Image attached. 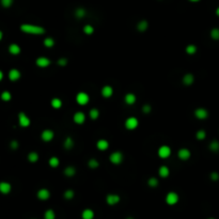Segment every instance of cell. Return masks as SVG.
I'll return each instance as SVG.
<instances>
[{
	"label": "cell",
	"instance_id": "obj_1",
	"mask_svg": "<svg viewBox=\"0 0 219 219\" xmlns=\"http://www.w3.org/2000/svg\"><path fill=\"white\" fill-rule=\"evenodd\" d=\"M19 29L23 33L29 36H43L46 33V29L43 26L34 24H21Z\"/></svg>",
	"mask_w": 219,
	"mask_h": 219
},
{
	"label": "cell",
	"instance_id": "obj_2",
	"mask_svg": "<svg viewBox=\"0 0 219 219\" xmlns=\"http://www.w3.org/2000/svg\"><path fill=\"white\" fill-rule=\"evenodd\" d=\"M109 161L114 166L121 165L124 161V154L121 151H114L109 155Z\"/></svg>",
	"mask_w": 219,
	"mask_h": 219
},
{
	"label": "cell",
	"instance_id": "obj_3",
	"mask_svg": "<svg viewBox=\"0 0 219 219\" xmlns=\"http://www.w3.org/2000/svg\"><path fill=\"white\" fill-rule=\"evenodd\" d=\"M17 120H18V125L21 126V128H28L29 126L31 125V120L28 117V114L25 113L24 111H21L18 112V116H17Z\"/></svg>",
	"mask_w": 219,
	"mask_h": 219
},
{
	"label": "cell",
	"instance_id": "obj_4",
	"mask_svg": "<svg viewBox=\"0 0 219 219\" xmlns=\"http://www.w3.org/2000/svg\"><path fill=\"white\" fill-rule=\"evenodd\" d=\"M139 126V120L136 117H128L127 119L124 122V127L129 131H133L135 129L138 128Z\"/></svg>",
	"mask_w": 219,
	"mask_h": 219
},
{
	"label": "cell",
	"instance_id": "obj_5",
	"mask_svg": "<svg viewBox=\"0 0 219 219\" xmlns=\"http://www.w3.org/2000/svg\"><path fill=\"white\" fill-rule=\"evenodd\" d=\"M76 103L78 104L79 106H86L90 103V95H89L87 92L80 91L76 94Z\"/></svg>",
	"mask_w": 219,
	"mask_h": 219
},
{
	"label": "cell",
	"instance_id": "obj_6",
	"mask_svg": "<svg viewBox=\"0 0 219 219\" xmlns=\"http://www.w3.org/2000/svg\"><path fill=\"white\" fill-rule=\"evenodd\" d=\"M193 116H195V118L197 120L204 121V120H206V119H208L210 112H208L207 109L204 108V107H198V108H196L195 111H193Z\"/></svg>",
	"mask_w": 219,
	"mask_h": 219
},
{
	"label": "cell",
	"instance_id": "obj_7",
	"mask_svg": "<svg viewBox=\"0 0 219 219\" xmlns=\"http://www.w3.org/2000/svg\"><path fill=\"white\" fill-rule=\"evenodd\" d=\"M171 153H172V150H171L170 146L167 145V144H163V145H160L158 148V150H157L158 157L161 158V159H167L168 157H170Z\"/></svg>",
	"mask_w": 219,
	"mask_h": 219
},
{
	"label": "cell",
	"instance_id": "obj_8",
	"mask_svg": "<svg viewBox=\"0 0 219 219\" xmlns=\"http://www.w3.org/2000/svg\"><path fill=\"white\" fill-rule=\"evenodd\" d=\"M50 64H51V60L48 57L41 56L36 59V65L38 66L39 69H47L50 66Z\"/></svg>",
	"mask_w": 219,
	"mask_h": 219
},
{
	"label": "cell",
	"instance_id": "obj_9",
	"mask_svg": "<svg viewBox=\"0 0 219 219\" xmlns=\"http://www.w3.org/2000/svg\"><path fill=\"white\" fill-rule=\"evenodd\" d=\"M179 200H180V197H179L178 193H175V191H169L165 198L166 203L170 206L175 205V204L179 202Z\"/></svg>",
	"mask_w": 219,
	"mask_h": 219
},
{
	"label": "cell",
	"instance_id": "obj_10",
	"mask_svg": "<svg viewBox=\"0 0 219 219\" xmlns=\"http://www.w3.org/2000/svg\"><path fill=\"white\" fill-rule=\"evenodd\" d=\"M55 138V131L50 128H45L41 133V139L44 142H50Z\"/></svg>",
	"mask_w": 219,
	"mask_h": 219
},
{
	"label": "cell",
	"instance_id": "obj_11",
	"mask_svg": "<svg viewBox=\"0 0 219 219\" xmlns=\"http://www.w3.org/2000/svg\"><path fill=\"white\" fill-rule=\"evenodd\" d=\"M178 157L182 161H187L191 158V151L187 148H181L178 151Z\"/></svg>",
	"mask_w": 219,
	"mask_h": 219
},
{
	"label": "cell",
	"instance_id": "obj_12",
	"mask_svg": "<svg viewBox=\"0 0 219 219\" xmlns=\"http://www.w3.org/2000/svg\"><path fill=\"white\" fill-rule=\"evenodd\" d=\"M121 197L118 193H108L106 196V203L110 206H114L118 203H120Z\"/></svg>",
	"mask_w": 219,
	"mask_h": 219
},
{
	"label": "cell",
	"instance_id": "obj_13",
	"mask_svg": "<svg viewBox=\"0 0 219 219\" xmlns=\"http://www.w3.org/2000/svg\"><path fill=\"white\" fill-rule=\"evenodd\" d=\"M86 120H87V116L83 111H76L73 114V122L77 124V125H83L84 122H86Z\"/></svg>",
	"mask_w": 219,
	"mask_h": 219
},
{
	"label": "cell",
	"instance_id": "obj_14",
	"mask_svg": "<svg viewBox=\"0 0 219 219\" xmlns=\"http://www.w3.org/2000/svg\"><path fill=\"white\" fill-rule=\"evenodd\" d=\"M113 93H114V90H113V88L110 86V84H105V86L101 89V95L103 96L104 98H112Z\"/></svg>",
	"mask_w": 219,
	"mask_h": 219
},
{
	"label": "cell",
	"instance_id": "obj_15",
	"mask_svg": "<svg viewBox=\"0 0 219 219\" xmlns=\"http://www.w3.org/2000/svg\"><path fill=\"white\" fill-rule=\"evenodd\" d=\"M195 75L193 73H186L182 77V83L185 87H190L195 83Z\"/></svg>",
	"mask_w": 219,
	"mask_h": 219
},
{
	"label": "cell",
	"instance_id": "obj_16",
	"mask_svg": "<svg viewBox=\"0 0 219 219\" xmlns=\"http://www.w3.org/2000/svg\"><path fill=\"white\" fill-rule=\"evenodd\" d=\"M8 77L11 81L15 83V81H18L21 78V73L18 69H11L8 73Z\"/></svg>",
	"mask_w": 219,
	"mask_h": 219
},
{
	"label": "cell",
	"instance_id": "obj_17",
	"mask_svg": "<svg viewBox=\"0 0 219 219\" xmlns=\"http://www.w3.org/2000/svg\"><path fill=\"white\" fill-rule=\"evenodd\" d=\"M36 197H38L39 200L41 201H46L50 198V191L47 188H40L36 193Z\"/></svg>",
	"mask_w": 219,
	"mask_h": 219
},
{
	"label": "cell",
	"instance_id": "obj_18",
	"mask_svg": "<svg viewBox=\"0 0 219 219\" xmlns=\"http://www.w3.org/2000/svg\"><path fill=\"white\" fill-rule=\"evenodd\" d=\"M11 191H12L11 183H9L7 181L0 182V193H2V195H9Z\"/></svg>",
	"mask_w": 219,
	"mask_h": 219
},
{
	"label": "cell",
	"instance_id": "obj_19",
	"mask_svg": "<svg viewBox=\"0 0 219 219\" xmlns=\"http://www.w3.org/2000/svg\"><path fill=\"white\" fill-rule=\"evenodd\" d=\"M136 101H137V96L135 93L133 92H129V93H126L124 95V103L128 106H133L134 104H136Z\"/></svg>",
	"mask_w": 219,
	"mask_h": 219
},
{
	"label": "cell",
	"instance_id": "obj_20",
	"mask_svg": "<svg viewBox=\"0 0 219 219\" xmlns=\"http://www.w3.org/2000/svg\"><path fill=\"white\" fill-rule=\"evenodd\" d=\"M96 149H98V151H107L109 149V141L107 140V139H98V141H96Z\"/></svg>",
	"mask_w": 219,
	"mask_h": 219
},
{
	"label": "cell",
	"instance_id": "obj_21",
	"mask_svg": "<svg viewBox=\"0 0 219 219\" xmlns=\"http://www.w3.org/2000/svg\"><path fill=\"white\" fill-rule=\"evenodd\" d=\"M136 29L140 32V33L146 32V30L149 29V21H146V19H140L136 25Z\"/></svg>",
	"mask_w": 219,
	"mask_h": 219
},
{
	"label": "cell",
	"instance_id": "obj_22",
	"mask_svg": "<svg viewBox=\"0 0 219 219\" xmlns=\"http://www.w3.org/2000/svg\"><path fill=\"white\" fill-rule=\"evenodd\" d=\"M8 51L10 53V55H12V56H18V55L21 53V48L18 44L12 43V44H10L8 47Z\"/></svg>",
	"mask_w": 219,
	"mask_h": 219
},
{
	"label": "cell",
	"instance_id": "obj_23",
	"mask_svg": "<svg viewBox=\"0 0 219 219\" xmlns=\"http://www.w3.org/2000/svg\"><path fill=\"white\" fill-rule=\"evenodd\" d=\"M170 175V169H169L168 166L166 165H161L158 168V176L161 179H167Z\"/></svg>",
	"mask_w": 219,
	"mask_h": 219
},
{
	"label": "cell",
	"instance_id": "obj_24",
	"mask_svg": "<svg viewBox=\"0 0 219 219\" xmlns=\"http://www.w3.org/2000/svg\"><path fill=\"white\" fill-rule=\"evenodd\" d=\"M77 173V170H76V167L74 166H66L63 170V174L66 176V178H73L75 176V174Z\"/></svg>",
	"mask_w": 219,
	"mask_h": 219
},
{
	"label": "cell",
	"instance_id": "obj_25",
	"mask_svg": "<svg viewBox=\"0 0 219 219\" xmlns=\"http://www.w3.org/2000/svg\"><path fill=\"white\" fill-rule=\"evenodd\" d=\"M74 146H75V141H74V139L72 138L71 136H68L63 141V148L65 149V150L69 151V150H72V149H74Z\"/></svg>",
	"mask_w": 219,
	"mask_h": 219
},
{
	"label": "cell",
	"instance_id": "obj_26",
	"mask_svg": "<svg viewBox=\"0 0 219 219\" xmlns=\"http://www.w3.org/2000/svg\"><path fill=\"white\" fill-rule=\"evenodd\" d=\"M27 159H28V161L30 164H36V163H38V161H39L40 155H39L38 152L31 151V152H29L28 155H27Z\"/></svg>",
	"mask_w": 219,
	"mask_h": 219
},
{
	"label": "cell",
	"instance_id": "obj_27",
	"mask_svg": "<svg viewBox=\"0 0 219 219\" xmlns=\"http://www.w3.org/2000/svg\"><path fill=\"white\" fill-rule=\"evenodd\" d=\"M74 15L77 19H83L87 16V10L83 8V7H79L74 11Z\"/></svg>",
	"mask_w": 219,
	"mask_h": 219
},
{
	"label": "cell",
	"instance_id": "obj_28",
	"mask_svg": "<svg viewBox=\"0 0 219 219\" xmlns=\"http://www.w3.org/2000/svg\"><path fill=\"white\" fill-rule=\"evenodd\" d=\"M50 106L54 109H61L63 106V102L60 98H53L50 99Z\"/></svg>",
	"mask_w": 219,
	"mask_h": 219
},
{
	"label": "cell",
	"instance_id": "obj_29",
	"mask_svg": "<svg viewBox=\"0 0 219 219\" xmlns=\"http://www.w3.org/2000/svg\"><path fill=\"white\" fill-rule=\"evenodd\" d=\"M94 216H95V214L91 208H86L81 212V218L83 219H93Z\"/></svg>",
	"mask_w": 219,
	"mask_h": 219
},
{
	"label": "cell",
	"instance_id": "obj_30",
	"mask_svg": "<svg viewBox=\"0 0 219 219\" xmlns=\"http://www.w3.org/2000/svg\"><path fill=\"white\" fill-rule=\"evenodd\" d=\"M197 51H198V47L195 44H188L185 47V53L189 56H193L195 54H197Z\"/></svg>",
	"mask_w": 219,
	"mask_h": 219
},
{
	"label": "cell",
	"instance_id": "obj_31",
	"mask_svg": "<svg viewBox=\"0 0 219 219\" xmlns=\"http://www.w3.org/2000/svg\"><path fill=\"white\" fill-rule=\"evenodd\" d=\"M208 149L213 153H218L219 152V141L218 140H212L210 144H208Z\"/></svg>",
	"mask_w": 219,
	"mask_h": 219
},
{
	"label": "cell",
	"instance_id": "obj_32",
	"mask_svg": "<svg viewBox=\"0 0 219 219\" xmlns=\"http://www.w3.org/2000/svg\"><path fill=\"white\" fill-rule=\"evenodd\" d=\"M99 114H101V112L98 108H91L90 111H89V118L93 121H96L99 118Z\"/></svg>",
	"mask_w": 219,
	"mask_h": 219
},
{
	"label": "cell",
	"instance_id": "obj_33",
	"mask_svg": "<svg viewBox=\"0 0 219 219\" xmlns=\"http://www.w3.org/2000/svg\"><path fill=\"white\" fill-rule=\"evenodd\" d=\"M159 185V180L158 178H156V176H151V178H149L148 180V186L151 188H156L158 187Z\"/></svg>",
	"mask_w": 219,
	"mask_h": 219
},
{
	"label": "cell",
	"instance_id": "obj_34",
	"mask_svg": "<svg viewBox=\"0 0 219 219\" xmlns=\"http://www.w3.org/2000/svg\"><path fill=\"white\" fill-rule=\"evenodd\" d=\"M43 45L45 46L46 48H53V47L56 45V41H55L54 38H50V36H48V38L44 39Z\"/></svg>",
	"mask_w": 219,
	"mask_h": 219
},
{
	"label": "cell",
	"instance_id": "obj_35",
	"mask_svg": "<svg viewBox=\"0 0 219 219\" xmlns=\"http://www.w3.org/2000/svg\"><path fill=\"white\" fill-rule=\"evenodd\" d=\"M0 98H1L2 102H6V103H8L12 99V94L11 92L8 91V90H4L1 92V94H0Z\"/></svg>",
	"mask_w": 219,
	"mask_h": 219
},
{
	"label": "cell",
	"instance_id": "obj_36",
	"mask_svg": "<svg viewBox=\"0 0 219 219\" xmlns=\"http://www.w3.org/2000/svg\"><path fill=\"white\" fill-rule=\"evenodd\" d=\"M94 31H95V29H94V27L90 24H87L83 27V32L86 36H92V34L94 33Z\"/></svg>",
	"mask_w": 219,
	"mask_h": 219
},
{
	"label": "cell",
	"instance_id": "obj_37",
	"mask_svg": "<svg viewBox=\"0 0 219 219\" xmlns=\"http://www.w3.org/2000/svg\"><path fill=\"white\" fill-rule=\"evenodd\" d=\"M48 165L54 169L57 168V167H59V165H60V159L57 157V156H51L48 159Z\"/></svg>",
	"mask_w": 219,
	"mask_h": 219
},
{
	"label": "cell",
	"instance_id": "obj_38",
	"mask_svg": "<svg viewBox=\"0 0 219 219\" xmlns=\"http://www.w3.org/2000/svg\"><path fill=\"white\" fill-rule=\"evenodd\" d=\"M99 161L96 158H90L88 160V167L90 169H92V170H95V169H98V167H99Z\"/></svg>",
	"mask_w": 219,
	"mask_h": 219
},
{
	"label": "cell",
	"instance_id": "obj_39",
	"mask_svg": "<svg viewBox=\"0 0 219 219\" xmlns=\"http://www.w3.org/2000/svg\"><path fill=\"white\" fill-rule=\"evenodd\" d=\"M74 197H75V191L73 189H66V190H64L63 198L65 200H72V199H74Z\"/></svg>",
	"mask_w": 219,
	"mask_h": 219
},
{
	"label": "cell",
	"instance_id": "obj_40",
	"mask_svg": "<svg viewBox=\"0 0 219 219\" xmlns=\"http://www.w3.org/2000/svg\"><path fill=\"white\" fill-rule=\"evenodd\" d=\"M210 36L212 40H214V41H219V28L215 27V28L211 29Z\"/></svg>",
	"mask_w": 219,
	"mask_h": 219
},
{
	"label": "cell",
	"instance_id": "obj_41",
	"mask_svg": "<svg viewBox=\"0 0 219 219\" xmlns=\"http://www.w3.org/2000/svg\"><path fill=\"white\" fill-rule=\"evenodd\" d=\"M196 139L199 141H202L204 139L206 138V131H204V129H198V131H196Z\"/></svg>",
	"mask_w": 219,
	"mask_h": 219
},
{
	"label": "cell",
	"instance_id": "obj_42",
	"mask_svg": "<svg viewBox=\"0 0 219 219\" xmlns=\"http://www.w3.org/2000/svg\"><path fill=\"white\" fill-rule=\"evenodd\" d=\"M44 219H56V213H55V211L51 210V208L46 210L45 213H44Z\"/></svg>",
	"mask_w": 219,
	"mask_h": 219
},
{
	"label": "cell",
	"instance_id": "obj_43",
	"mask_svg": "<svg viewBox=\"0 0 219 219\" xmlns=\"http://www.w3.org/2000/svg\"><path fill=\"white\" fill-rule=\"evenodd\" d=\"M14 0H0V4H1L2 8L4 9H9L13 6Z\"/></svg>",
	"mask_w": 219,
	"mask_h": 219
},
{
	"label": "cell",
	"instance_id": "obj_44",
	"mask_svg": "<svg viewBox=\"0 0 219 219\" xmlns=\"http://www.w3.org/2000/svg\"><path fill=\"white\" fill-rule=\"evenodd\" d=\"M68 63H69V60L65 57H61V58H59L58 61H57V64H58V66H60V68H65V66L68 65Z\"/></svg>",
	"mask_w": 219,
	"mask_h": 219
},
{
	"label": "cell",
	"instance_id": "obj_45",
	"mask_svg": "<svg viewBox=\"0 0 219 219\" xmlns=\"http://www.w3.org/2000/svg\"><path fill=\"white\" fill-rule=\"evenodd\" d=\"M152 110H153V107L151 106V104H144L142 108H141V111L144 114H150L152 112Z\"/></svg>",
	"mask_w": 219,
	"mask_h": 219
},
{
	"label": "cell",
	"instance_id": "obj_46",
	"mask_svg": "<svg viewBox=\"0 0 219 219\" xmlns=\"http://www.w3.org/2000/svg\"><path fill=\"white\" fill-rule=\"evenodd\" d=\"M10 148L14 151L17 150V149L19 148V142L16 140V139H13V140H11V142H10Z\"/></svg>",
	"mask_w": 219,
	"mask_h": 219
},
{
	"label": "cell",
	"instance_id": "obj_47",
	"mask_svg": "<svg viewBox=\"0 0 219 219\" xmlns=\"http://www.w3.org/2000/svg\"><path fill=\"white\" fill-rule=\"evenodd\" d=\"M210 179H211V181H213V182L219 181V173L217 171H213V172L210 173Z\"/></svg>",
	"mask_w": 219,
	"mask_h": 219
},
{
	"label": "cell",
	"instance_id": "obj_48",
	"mask_svg": "<svg viewBox=\"0 0 219 219\" xmlns=\"http://www.w3.org/2000/svg\"><path fill=\"white\" fill-rule=\"evenodd\" d=\"M3 77H4V74H3V72H2L1 69H0V81H1L2 79H3Z\"/></svg>",
	"mask_w": 219,
	"mask_h": 219
},
{
	"label": "cell",
	"instance_id": "obj_49",
	"mask_svg": "<svg viewBox=\"0 0 219 219\" xmlns=\"http://www.w3.org/2000/svg\"><path fill=\"white\" fill-rule=\"evenodd\" d=\"M2 39H3V32H2V30H0V42L2 41Z\"/></svg>",
	"mask_w": 219,
	"mask_h": 219
},
{
	"label": "cell",
	"instance_id": "obj_50",
	"mask_svg": "<svg viewBox=\"0 0 219 219\" xmlns=\"http://www.w3.org/2000/svg\"><path fill=\"white\" fill-rule=\"evenodd\" d=\"M215 14L219 17V7H217V9H216V11H215Z\"/></svg>",
	"mask_w": 219,
	"mask_h": 219
},
{
	"label": "cell",
	"instance_id": "obj_51",
	"mask_svg": "<svg viewBox=\"0 0 219 219\" xmlns=\"http://www.w3.org/2000/svg\"><path fill=\"white\" fill-rule=\"evenodd\" d=\"M188 1L193 2V3H196V2H199V1H201V0H188Z\"/></svg>",
	"mask_w": 219,
	"mask_h": 219
},
{
	"label": "cell",
	"instance_id": "obj_52",
	"mask_svg": "<svg viewBox=\"0 0 219 219\" xmlns=\"http://www.w3.org/2000/svg\"><path fill=\"white\" fill-rule=\"evenodd\" d=\"M125 219H135L134 217H131V216H128V217H126Z\"/></svg>",
	"mask_w": 219,
	"mask_h": 219
},
{
	"label": "cell",
	"instance_id": "obj_53",
	"mask_svg": "<svg viewBox=\"0 0 219 219\" xmlns=\"http://www.w3.org/2000/svg\"><path fill=\"white\" fill-rule=\"evenodd\" d=\"M207 219H215V218H213V217H210V218H207Z\"/></svg>",
	"mask_w": 219,
	"mask_h": 219
},
{
	"label": "cell",
	"instance_id": "obj_54",
	"mask_svg": "<svg viewBox=\"0 0 219 219\" xmlns=\"http://www.w3.org/2000/svg\"><path fill=\"white\" fill-rule=\"evenodd\" d=\"M32 219H36V218H32Z\"/></svg>",
	"mask_w": 219,
	"mask_h": 219
}]
</instances>
